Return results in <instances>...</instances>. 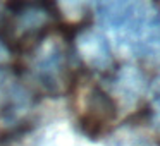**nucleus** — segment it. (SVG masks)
<instances>
[{
	"instance_id": "1",
	"label": "nucleus",
	"mask_w": 160,
	"mask_h": 146,
	"mask_svg": "<svg viewBox=\"0 0 160 146\" xmlns=\"http://www.w3.org/2000/svg\"><path fill=\"white\" fill-rule=\"evenodd\" d=\"M97 16L119 52L160 62V7L157 0H97Z\"/></svg>"
},
{
	"instance_id": "2",
	"label": "nucleus",
	"mask_w": 160,
	"mask_h": 146,
	"mask_svg": "<svg viewBox=\"0 0 160 146\" xmlns=\"http://www.w3.org/2000/svg\"><path fill=\"white\" fill-rule=\"evenodd\" d=\"M31 71L43 90L57 93L66 84L67 74V59L62 43L55 38H43L33 53Z\"/></svg>"
},
{
	"instance_id": "3",
	"label": "nucleus",
	"mask_w": 160,
	"mask_h": 146,
	"mask_svg": "<svg viewBox=\"0 0 160 146\" xmlns=\"http://www.w3.org/2000/svg\"><path fill=\"white\" fill-rule=\"evenodd\" d=\"M117 105L112 96H108L100 88H91L84 98V112L81 115V129L84 136L97 139L108 129L115 120Z\"/></svg>"
},
{
	"instance_id": "4",
	"label": "nucleus",
	"mask_w": 160,
	"mask_h": 146,
	"mask_svg": "<svg viewBox=\"0 0 160 146\" xmlns=\"http://www.w3.org/2000/svg\"><path fill=\"white\" fill-rule=\"evenodd\" d=\"M74 46H76V53L79 55V59L88 67L95 71L110 69L112 62H114L112 50L105 35L98 29H83L74 40Z\"/></svg>"
},
{
	"instance_id": "5",
	"label": "nucleus",
	"mask_w": 160,
	"mask_h": 146,
	"mask_svg": "<svg viewBox=\"0 0 160 146\" xmlns=\"http://www.w3.org/2000/svg\"><path fill=\"white\" fill-rule=\"evenodd\" d=\"M29 107V95L9 71L0 69V119L14 120Z\"/></svg>"
},
{
	"instance_id": "6",
	"label": "nucleus",
	"mask_w": 160,
	"mask_h": 146,
	"mask_svg": "<svg viewBox=\"0 0 160 146\" xmlns=\"http://www.w3.org/2000/svg\"><path fill=\"white\" fill-rule=\"evenodd\" d=\"M52 22V12L43 4H22L12 16L11 33L21 40L36 36Z\"/></svg>"
},
{
	"instance_id": "7",
	"label": "nucleus",
	"mask_w": 160,
	"mask_h": 146,
	"mask_svg": "<svg viewBox=\"0 0 160 146\" xmlns=\"http://www.w3.org/2000/svg\"><path fill=\"white\" fill-rule=\"evenodd\" d=\"M148 83L138 67L124 66L114 76V91L126 105H132L145 95Z\"/></svg>"
},
{
	"instance_id": "8",
	"label": "nucleus",
	"mask_w": 160,
	"mask_h": 146,
	"mask_svg": "<svg viewBox=\"0 0 160 146\" xmlns=\"http://www.w3.org/2000/svg\"><path fill=\"white\" fill-rule=\"evenodd\" d=\"M59 2H60L62 9L67 12V14L74 16V14H79L90 0H59Z\"/></svg>"
},
{
	"instance_id": "9",
	"label": "nucleus",
	"mask_w": 160,
	"mask_h": 146,
	"mask_svg": "<svg viewBox=\"0 0 160 146\" xmlns=\"http://www.w3.org/2000/svg\"><path fill=\"white\" fill-rule=\"evenodd\" d=\"M148 120L153 124V127L160 132V95L153 100L152 107L148 110Z\"/></svg>"
},
{
	"instance_id": "10",
	"label": "nucleus",
	"mask_w": 160,
	"mask_h": 146,
	"mask_svg": "<svg viewBox=\"0 0 160 146\" xmlns=\"http://www.w3.org/2000/svg\"><path fill=\"white\" fill-rule=\"evenodd\" d=\"M9 57V48L4 45V41H0V62H4Z\"/></svg>"
},
{
	"instance_id": "11",
	"label": "nucleus",
	"mask_w": 160,
	"mask_h": 146,
	"mask_svg": "<svg viewBox=\"0 0 160 146\" xmlns=\"http://www.w3.org/2000/svg\"><path fill=\"white\" fill-rule=\"evenodd\" d=\"M158 83H160V77H158Z\"/></svg>"
}]
</instances>
